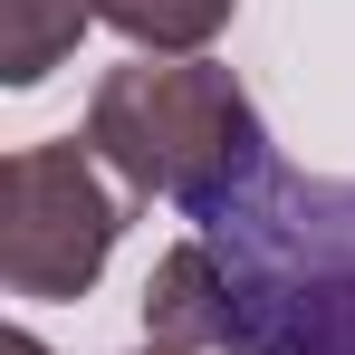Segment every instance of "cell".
<instances>
[{"instance_id": "6da1fadb", "label": "cell", "mask_w": 355, "mask_h": 355, "mask_svg": "<svg viewBox=\"0 0 355 355\" xmlns=\"http://www.w3.org/2000/svg\"><path fill=\"white\" fill-rule=\"evenodd\" d=\"M240 355H355V182L259 173L211 211Z\"/></svg>"}, {"instance_id": "7a4b0ae2", "label": "cell", "mask_w": 355, "mask_h": 355, "mask_svg": "<svg viewBox=\"0 0 355 355\" xmlns=\"http://www.w3.org/2000/svg\"><path fill=\"white\" fill-rule=\"evenodd\" d=\"M135 202H173L192 221L231 211L250 182L269 173V135L259 106L221 58H135L106 67L87 96V135H77Z\"/></svg>"}, {"instance_id": "3957f363", "label": "cell", "mask_w": 355, "mask_h": 355, "mask_svg": "<svg viewBox=\"0 0 355 355\" xmlns=\"http://www.w3.org/2000/svg\"><path fill=\"white\" fill-rule=\"evenodd\" d=\"M125 240V202L87 144H19L0 164V279L10 297H87Z\"/></svg>"}, {"instance_id": "277c9868", "label": "cell", "mask_w": 355, "mask_h": 355, "mask_svg": "<svg viewBox=\"0 0 355 355\" xmlns=\"http://www.w3.org/2000/svg\"><path fill=\"white\" fill-rule=\"evenodd\" d=\"M144 336L182 355L231 346V279H221V250L211 240H173L144 279Z\"/></svg>"}, {"instance_id": "5b68a950", "label": "cell", "mask_w": 355, "mask_h": 355, "mask_svg": "<svg viewBox=\"0 0 355 355\" xmlns=\"http://www.w3.org/2000/svg\"><path fill=\"white\" fill-rule=\"evenodd\" d=\"M116 39H135L144 58H211V39L231 29L240 0H87Z\"/></svg>"}, {"instance_id": "8992f818", "label": "cell", "mask_w": 355, "mask_h": 355, "mask_svg": "<svg viewBox=\"0 0 355 355\" xmlns=\"http://www.w3.org/2000/svg\"><path fill=\"white\" fill-rule=\"evenodd\" d=\"M87 29H96L87 0H0V87H39L58 58H77Z\"/></svg>"}, {"instance_id": "52a82bcc", "label": "cell", "mask_w": 355, "mask_h": 355, "mask_svg": "<svg viewBox=\"0 0 355 355\" xmlns=\"http://www.w3.org/2000/svg\"><path fill=\"white\" fill-rule=\"evenodd\" d=\"M0 355H49V346H39L29 327H10V336H0Z\"/></svg>"}, {"instance_id": "ba28073f", "label": "cell", "mask_w": 355, "mask_h": 355, "mask_svg": "<svg viewBox=\"0 0 355 355\" xmlns=\"http://www.w3.org/2000/svg\"><path fill=\"white\" fill-rule=\"evenodd\" d=\"M135 355H182V346H135Z\"/></svg>"}]
</instances>
